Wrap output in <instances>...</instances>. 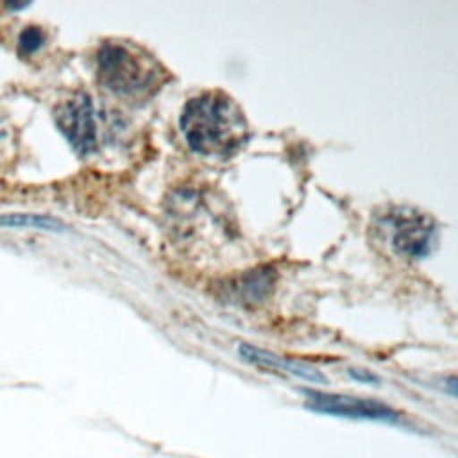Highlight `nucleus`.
<instances>
[{
    "label": "nucleus",
    "mask_w": 458,
    "mask_h": 458,
    "mask_svg": "<svg viewBox=\"0 0 458 458\" xmlns=\"http://www.w3.org/2000/svg\"><path fill=\"white\" fill-rule=\"evenodd\" d=\"M179 125L190 148L206 157H229L249 136L242 109L222 91H206L190 98Z\"/></svg>",
    "instance_id": "nucleus-1"
},
{
    "label": "nucleus",
    "mask_w": 458,
    "mask_h": 458,
    "mask_svg": "<svg viewBox=\"0 0 458 458\" xmlns=\"http://www.w3.org/2000/svg\"><path fill=\"white\" fill-rule=\"evenodd\" d=\"M97 64L106 88L123 95L147 89L157 75V68L148 57L120 43H106L98 50Z\"/></svg>",
    "instance_id": "nucleus-2"
},
{
    "label": "nucleus",
    "mask_w": 458,
    "mask_h": 458,
    "mask_svg": "<svg viewBox=\"0 0 458 458\" xmlns=\"http://www.w3.org/2000/svg\"><path fill=\"white\" fill-rule=\"evenodd\" d=\"M306 408L317 413L336 415V417H351V419H367V420H395L399 413L376 399H365L347 394H333V392H318L306 390Z\"/></svg>",
    "instance_id": "nucleus-3"
},
{
    "label": "nucleus",
    "mask_w": 458,
    "mask_h": 458,
    "mask_svg": "<svg viewBox=\"0 0 458 458\" xmlns=\"http://www.w3.org/2000/svg\"><path fill=\"white\" fill-rule=\"evenodd\" d=\"M55 123L77 154L86 156L95 148L97 125L88 95L77 93L61 104L55 111Z\"/></svg>",
    "instance_id": "nucleus-4"
},
{
    "label": "nucleus",
    "mask_w": 458,
    "mask_h": 458,
    "mask_svg": "<svg viewBox=\"0 0 458 458\" xmlns=\"http://www.w3.org/2000/svg\"><path fill=\"white\" fill-rule=\"evenodd\" d=\"M392 245L406 258H422L429 252L435 234L433 220L415 209H397L390 216Z\"/></svg>",
    "instance_id": "nucleus-5"
},
{
    "label": "nucleus",
    "mask_w": 458,
    "mask_h": 458,
    "mask_svg": "<svg viewBox=\"0 0 458 458\" xmlns=\"http://www.w3.org/2000/svg\"><path fill=\"white\" fill-rule=\"evenodd\" d=\"M238 354L242 356L243 361L252 363V365L261 367V369H267V370L288 372V374H292L295 377H301L304 381H310V383H318V385L327 383L326 376L322 372H318L317 369H313V367H310L302 361L292 360V358H283V356H279L272 351L256 347L252 344H240Z\"/></svg>",
    "instance_id": "nucleus-6"
},
{
    "label": "nucleus",
    "mask_w": 458,
    "mask_h": 458,
    "mask_svg": "<svg viewBox=\"0 0 458 458\" xmlns=\"http://www.w3.org/2000/svg\"><path fill=\"white\" fill-rule=\"evenodd\" d=\"M2 227H32V229H45V231H63L64 224L59 220L47 216V215H34V213H7L0 215Z\"/></svg>",
    "instance_id": "nucleus-7"
},
{
    "label": "nucleus",
    "mask_w": 458,
    "mask_h": 458,
    "mask_svg": "<svg viewBox=\"0 0 458 458\" xmlns=\"http://www.w3.org/2000/svg\"><path fill=\"white\" fill-rule=\"evenodd\" d=\"M45 41L43 32L38 27H27L23 29V32L18 38V45L25 54H30L34 50H38Z\"/></svg>",
    "instance_id": "nucleus-8"
},
{
    "label": "nucleus",
    "mask_w": 458,
    "mask_h": 458,
    "mask_svg": "<svg viewBox=\"0 0 458 458\" xmlns=\"http://www.w3.org/2000/svg\"><path fill=\"white\" fill-rule=\"evenodd\" d=\"M349 376H352L354 379L361 381V383H379V377H376L372 372L369 370H358V369H351Z\"/></svg>",
    "instance_id": "nucleus-9"
},
{
    "label": "nucleus",
    "mask_w": 458,
    "mask_h": 458,
    "mask_svg": "<svg viewBox=\"0 0 458 458\" xmlns=\"http://www.w3.org/2000/svg\"><path fill=\"white\" fill-rule=\"evenodd\" d=\"M445 385H447V390H449L453 395H456V397H458V376H451V377H447Z\"/></svg>",
    "instance_id": "nucleus-10"
}]
</instances>
